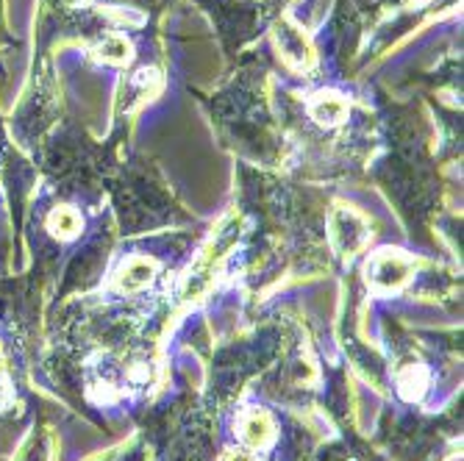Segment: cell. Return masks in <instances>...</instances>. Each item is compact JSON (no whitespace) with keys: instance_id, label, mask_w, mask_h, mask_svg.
<instances>
[{"instance_id":"52a82bcc","label":"cell","mask_w":464,"mask_h":461,"mask_svg":"<svg viewBox=\"0 0 464 461\" xmlns=\"http://www.w3.org/2000/svg\"><path fill=\"white\" fill-rule=\"evenodd\" d=\"M98 56L106 64H125L131 62V42L125 36H106L98 48Z\"/></svg>"},{"instance_id":"8992f818","label":"cell","mask_w":464,"mask_h":461,"mask_svg":"<svg viewBox=\"0 0 464 461\" xmlns=\"http://www.w3.org/2000/svg\"><path fill=\"white\" fill-rule=\"evenodd\" d=\"M48 231L56 239H62V242L75 239L78 231H81V215L75 212L72 206H59V208H53V212L48 215Z\"/></svg>"},{"instance_id":"3957f363","label":"cell","mask_w":464,"mask_h":461,"mask_svg":"<svg viewBox=\"0 0 464 461\" xmlns=\"http://www.w3.org/2000/svg\"><path fill=\"white\" fill-rule=\"evenodd\" d=\"M239 437L253 450L267 447L273 442V437H276V423L270 420L267 411L253 408V411L242 414V420H239Z\"/></svg>"},{"instance_id":"9c48e42d","label":"cell","mask_w":464,"mask_h":461,"mask_svg":"<svg viewBox=\"0 0 464 461\" xmlns=\"http://www.w3.org/2000/svg\"><path fill=\"white\" fill-rule=\"evenodd\" d=\"M223 461H256V458H253V453H247V450H228L223 456Z\"/></svg>"},{"instance_id":"277c9868","label":"cell","mask_w":464,"mask_h":461,"mask_svg":"<svg viewBox=\"0 0 464 461\" xmlns=\"http://www.w3.org/2000/svg\"><path fill=\"white\" fill-rule=\"evenodd\" d=\"M309 114L320 122V125H340L348 120V101L340 92H320L312 98L309 103Z\"/></svg>"},{"instance_id":"7a4b0ae2","label":"cell","mask_w":464,"mask_h":461,"mask_svg":"<svg viewBox=\"0 0 464 461\" xmlns=\"http://www.w3.org/2000/svg\"><path fill=\"white\" fill-rule=\"evenodd\" d=\"M328 236H331V245L336 247V254H340V256H353V254H359V250L367 245L370 223L364 220V215L356 212V208L340 206V208H334V212H331Z\"/></svg>"},{"instance_id":"ba28073f","label":"cell","mask_w":464,"mask_h":461,"mask_svg":"<svg viewBox=\"0 0 464 461\" xmlns=\"http://www.w3.org/2000/svg\"><path fill=\"white\" fill-rule=\"evenodd\" d=\"M398 384H401V392H403L409 400L420 398V395H423V389H426V384H429L426 370H423V367H409V370H403V372H401V379H398Z\"/></svg>"},{"instance_id":"6da1fadb","label":"cell","mask_w":464,"mask_h":461,"mask_svg":"<svg viewBox=\"0 0 464 461\" xmlns=\"http://www.w3.org/2000/svg\"><path fill=\"white\" fill-rule=\"evenodd\" d=\"M411 278V259L403 250H378L367 264V286L378 295H392Z\"/></svg>"},{"instance_id":"5b68a950","label":"cell","mask_w":464,"mask_h":461,"mask_svg":"<svg viewBox=\"0 0 464 461\" xmlns=\"http://www.w3.org/2000/svg\"><path fill=\"white\" fill-rule=\"evenodd\" d=\"M153 275H156V262L153 259H145V256H134V259H129V262L120 267L114 283H117V289L134 292V289L148 286L153 281Z\"/></svg>"}]
</instances>
